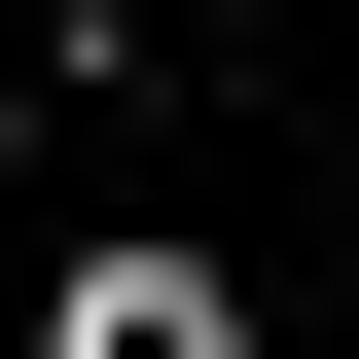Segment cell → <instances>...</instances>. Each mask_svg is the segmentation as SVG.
<instances>
[{
  "mask_svg": "<svg viewBox=\"0 0 359 359\" xmlns=\"http://www.w3.org/2000/svg\"><path fill=\"white\" fill-rule=\"evenodd\" d=\"M36 359H287V323H252L216 252H72V323H36Z\"/></svg>",
  "mask_w": 359,
  "mask_h": 359,
  "instance_id": "1",
  "label": "cell"
}]
</instances>
